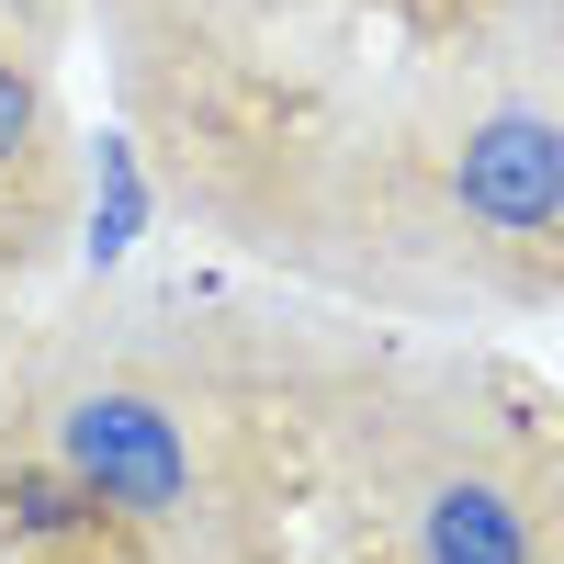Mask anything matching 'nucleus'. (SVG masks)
Masks as SVG:
<instances>
[{"label":"nucleus","instance_id":"f257e3e1","mask_svg":"<svg viewBox=\"0 0 564 564\" xmlns=\"http://www.w3.org/2000/svg\"><path fill=\"white\" fill-rule=\"evenodd\" d=\"M57 475L90 508H124V520H181L193 508V441L148 384H79L57 406Z\"/></svg>","mask_w":564,"mask_h":564},{"label":"nucleus","instance_id":"f03ea898","mask_svg":"<svg viewBox=\"0 0 564 564\" xmlns=\"http://www.w3.org/2000/svg\"><path fill=\"white\" fill-rule=\"evenodd\" d=\"M452 204L486 238H553L564 226V113L553 102H486L452 135Z\"/></svg>","mask_w":564,"mask_h":564},{"label":"nucleus","instance_id":"7ed1b4c3","mask_svg":"<svg viewBox=\"0 0 564 564\" xmlns=\"http://www.w3.org/2000/svg\"><path fill=\"white\" fill-rule=\"evenodd\" d=\"M406 542L417 564H542V531H531V497L508 475H430L406 508Z\"/></svg>","mask_w":564,"mask_h":564},{"label":"nucleus","instance_id":"20e7f679","mask_svg":"<svg viewBox=\"0 0 564 564\" xmlns=\"http://www.w3.org/2000/svg\"><path fill=\"white\" fill-rule=\"evenodd\" d=\"M79 520H90V497L68 475H0V531H12V542H57Z\"/></svg>","mask_w":564,"mask_h":564},{"label":"nucleus","instance_id":"39448f33","mask_svg":"<svg viewBox=\"0 0 564 564\" xmlns=\"http://www.w3.org/2000/svg\"><path fill=\"white\" fill-rule=\"evenodd\" d=\"M135 226H148V181H135L124 148H102V193H90V260H124Z\"/></svg>","mask_w":564,"mask_h":564},{"label":"nucleus","instance_id":"423d86ee","mask_svg":"<svg viewBox=\"0 0 564 564\" xmlns=\"http://www.w3.org/2000/svg\"><path fill=\"white\" fill-rule=\"evenodd\" d=\"M34 124H45V90H34V68L0 45V170L12 159H34Z\"/></svg>","mask_w":564,"mask_h":564}]
</instances>
